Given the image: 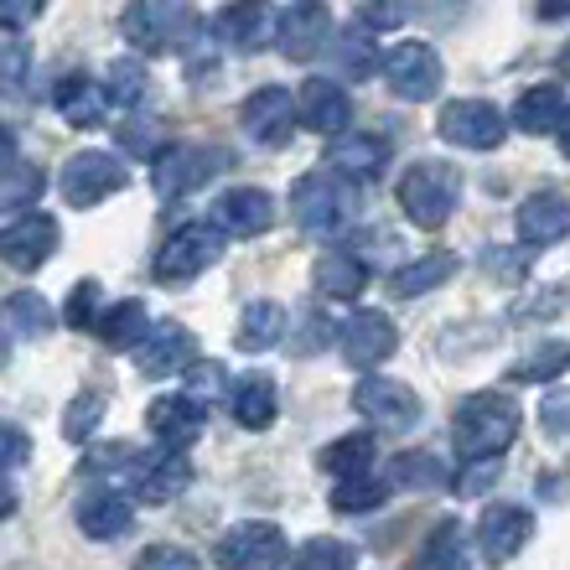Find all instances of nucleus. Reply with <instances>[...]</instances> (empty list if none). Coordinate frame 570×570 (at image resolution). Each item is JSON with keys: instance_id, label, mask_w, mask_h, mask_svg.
I'll use <instances>...</instances> for the list:
<instances>
[{"instance_id": "23", "label": "nucleus", "mask_w": 570, "mask_h": 570, "mask_svg": "<svg viewBox=\"0 0 570 570\" xmlns=\"http://www.w3.org/2000/svg\"><path fill=\"white\" fill-rule=\"evenodd\" d=\"M52 105H58V115L73 125V130H94V125H105L115 99H109V89L94 83L89 73H62L58 89H52Z\"/></svg>"}, {"instance_id": "49", "label": "nucleus", "mask_w": 570, "mask_h": 570, "mask_svg": "<svg viewBox=\"0 0 570 570\" xmlns=\"http://www.w3.org/2000/svg\"><path fill=\"white\" fill-rule=\"evenodd\" d=\"M540 425H544V435H570V390H550L540 400Z\"/></svg>"}, {"instance_id": "35", "label": "nucleus", "mask_w": 570, "mask_h": 570, "mask_svg": "<svg viewBox=\"0 0 570 570\" xmlns=\"http://www.w3.org/2000/svg\"><path fill=\"white\" fill-rule=\"evenodd\" d=\"M390 482L394 488H415V493H435V488L451 482V472L435 451H400L390 462Z\"/></svg>"}, {"instance_id": "3", "label": "nucleus", "mask_w": 570, "mask_h": 570, "mask_svg": "<svg viewBox=\"0 0 570 570\" xmlns=\"http://www.w3.org/2000/svg\"><path fill=\"white\" fill-rule=\"evenodd\" d=\"M456 203H462V171L456 166L435 161V156L405 166V177H400V208H405V218L415 228H441L456 213Z\"/></svg>"}, {"instance_id": "59", "label": "nucleus", "mask_w": 570, "mask_h": 570, "mask_svg": "<svg viewBox=\"0 0 570 570\" xmlns=\"http://www.w3.org/2000/svg\"><path fill=\"white\" fill-rule=\"evenodd\" d=\"M560 73H570V47H566V52H560Z\"/></svg>"}, {"instance_id": "17", "label": "nucleus", "mask_w": 570, "mask_h": 570, "mask_svg": "<svg viewBox=\"0 0 570 570\" xmlns=\"http://www.w3.org/2000/svg\"><path fill=\"white\" fill-rule=\"evenodd\" d=\"M136 368L146 379H166V374H193L197 368V343L181 322H156L150 337L136 347Z\"/></svg>"}, {"instance_id": "48", "label": "nucleus", "mask_w": 570, "mask_h": 570, "mask_svg": "<svg viewBox=\"0 0 570 570\" xmlns=\"http://www.w3.org/2000/svg\"><path fill=\"white\" fill-rule=\"evenodd\" d=\"M136 570H203V566H197V556L177 550V544H150V550H140Z\"/></svg>"}, {"instance_id": "20", "label": "nucleus", "mask_w": 570, "mask_h": 570, "mask_svg": "<svg viewBox=\"0 0 570 570\" xmlns=\"http://www.w3.org/2000/svg\"><path fill=\"white\" fill-rule=\"evenodd\" d=\"M322 166H332V171L347 177L353 187H358V181H379L384 177V166H390V140L374 136V130H347V136L332 140V150H327V161Z\"/></svg>"}, {"instance_id": "46", "label": "nucleus", "mask_w": 570, "mask_h": 570, "mask_svg": "<svg viewBox=\"0 0 570 570\" xmlns=\"http://www.w3.org/2000/svg\"><path fill=\"white\" fill-rule=\"evenodd\" d=\"M62 322L68 327H99V281H78L73 285V296H68V306H62Z\"/></svg>"}, {"instance_id": "33", "label": "nucleus", "mask_w": 570, "mask_h": 570, "mask_svg": "<svg viewBox=\"0 0 570 570\" xmlns=\"http://www.w3.org/2000/svg\"><path fill=\"white\" fill-rule=\"evenodd\" d=\"M451 275H456V255H446V249H431V255L400 265V271L390 275V285H394V296L415 301V296H425V291H435V285H446Z\"/></svg>"}, {"instance_id": "13", "label": "nucleus", "mask_w": 570, "mask_h": 570, "mask_svg": "<svg viewBox=\"0 0 570 570\" xmlns=\"http://www.w3.org/2000/svg\"><path fill=\"white\" fill-rule=\"evenodd\" d=\"M337 347H343V358L353 368H379L384 358H394V347H400V332H394L390 312H374V306H363L353 312L337 327Z\"/></svg>"}, {"instance_id": "36", "label": "nucleus", "mask_w": 570, "mask_h": 570, "mask_svg": "<svg viewBox=\"0 0 570 570\" xmlns=\"http://www.w3.org/2000/svg\"><path fill=\"white\" fill-rule=\"evenodd\" d=\"M570 368V343H540V347H529L524 358H513L509 363V379L513 384H550L556 374H566Z\"/></svg>"}, {"instance_id": "11", "label": "nucleus", "mask_w": 570, "mask_h": 570, "mask_svg": "<svg viewBox=\"0 0 570 570\" xmlns=\"http://www.w3.org/2000/svg\"><path fill=\"white\" fill-rule=\"evenodd\" d=\"M509 115L498 105H488V99H456V105L441 109V120H435V130H441V140L446 146H462V150H498L503 146V136H509Z\"/></svg>"}, {"instance_id": "47", "label": "nucleus", "mask_w": 570, "mask_h": 570, "mask_svg": "<svg viewBox=\"0 0 570 570\" xmlns=\"http://www.w3.org/2000/svg\"><path fill=\"white\" fill-rule=\"evenodd\" d=\"M0 83H6V94H21V83H27V42H21V31L0 37Z\"/></svg>"}, {"instance_id": "38", "label": "nucleus", "mask_w": 570, "mask_h": 570, "mask_svg": "<svg viewBox=\"0 0 570 570\" xmlns=\"http://www.w3.org/2000/svg\"><path fill=\"white\" fill-rule=\"evenodd\" d=\"M42 171L37 166H27V161H16V166H6L0 171V208L6 213H16V218H27V208H37L42 203Z\"/></svg>"}, {"instance_id": "15", "label": "nucleus", "mask_w": 570, "mask_h": 570, "mask_svg": "<svg viewBox=\"0 0 570 570\" xmlns=\"http://www.w3.org/2000/svg\"><path fill=\"white\" fill-rule=\"evenodd\" d=\"M534 540V513L519 503H488L478 519V550L488 566H509L524 544Z\"/></svg>"}, {"instance_id": "30", "label": "nucleus", "mask_w": 570, "mask_h": 570, "mask_svg": "<svg viewBox=\"0 0 570 570\" xmlns=\"http://www.w3.org/2000/svg\"><path fill=\"white\" fill-rule=\"evenodd\" d=\"M322 472H332L337 482H358V478H374L379 466V441L368 431L358 435H343V441H332V446H322Z\"/></svg>"}, {"instance_id": "40", "label": "nucleus", "mask_w": 570, "mask_h": 570, "mask_svg": "<svg viewBox=\"0 0 570 570\" xmlns=\"http://www.w3.org/2000/svg\"><path fill=\"white\" fill-rule=\"evenodd\" d=\"M384 498H390V482L384 478L337 482V488H332V509L337 513H374V509H384Z\"/></svg>"}, {"instance_id": "4", "label": "nucleus", "mask_w": 570, "mask_h": 570, "mask_svg": "<svg viewBox=\"0 0 570 570\" xmlns=\"http://www.w3.org/2000/svg\"><path fill=\"white\" fill-rule=\"evenodd\" d=\"M125 37L140 47V52H193L203 42V21H197L187 6H166V0H140L120 16Z\"/></svg>"}, {"instance_id": "44", "label": "nucleus", "mask_w": 570, "mask_h": 570, "mask_svg": "<svg viewBox=\"0 0 570 570\" xmlns=\"http://www.w3.org/2000/svg\"><path fill=\"white\" fill-rule=\"evenodd\" d=\"M99 421H105V394H78L68 405V415H62V435L78 446V441H89L99 431Z\"/></svg>"}, {"instance_id": "41", "label": "nucleus", "mask_w": 570, "mask_h": 570, "mask_svg": "<svg viewBox=\"0 0 570 570\" xmlns=\"http://www.w3.org/2000/svg\"><path fill=\"white\" fill-rule=\"evenodd\" d=\"M358 556H353V544L343 540H306L291 560V570H353Z\"/></svg>"}, {"instance_id": "50", "label": "nucleus", "mask_w": 570, "mask_h": 570, "mask_svg": "<svg viewBox=\"0 0 570 570\" xmlns=\"http://www.w3.org/2000/svg\"><path fill=\"white\" fill-rule=\"evenodd\" d=\"M498 478H503V456H498V462H466V472H456V493L478 498V493H488Z\"/></svg>"}, {"instance_id": "34", "label": "nucleus", "mask_w": 570, "mask_h": 570, "mask_svg": "<svg viewBox=\"0 0 570 570\" xmlns=\"http://www.w3.org/2000/svg\"><path fill=\"white\" fill-rule=\"evenodd\" d=\"M94 332H99V343L115 347V353H120V347H130V353H136V347L150 337L146 306H140V301H120V306H109V312L99 316V327H94Z\"/></svg>"}, {"instance_id": "22", "label": "nucleus", "mask_w": 570, "mask_h": 570, "mask_svg": "<svg viewBox=\"0 0 570 570\" xmlns=\"http://www.w3.org/2000/svg\"><path fill=\"white\" fill-rule=\"evenodd\" d=\"M78 529L89 534V540H120L125 529L136 524V509H130V498L120 493V488H89V493L78 498V509H73Z\"/></svg>"}, {"instance_id": "10", "label": "nucleus", "mask_w": 570, "mask_h": 570, "mask_svg": "<svg viewBox=\"0 0 570 570\" xmlns=\"http://www.w3.org/2000/svg\"><path fill=\"white\" fill-rule=\"evenodd\" d=\"M379 68H384L394 99H405V105H425L441 94V58L431 42H394Z\"/></svg>"}, {"instance_id": "57", "label": "nucleus", "mask_w": 570, "mask_h": 570, "mask_svg": "<svg viewBox=\"0 0 570 570\" xmlns=\"http://www.w3.org/2000/svg\"><path fill=\"white\" fill-rule=\"evenodd\" d=\"M37 11H42V6H0V21H6V31H16V27H27Z\"/></svg>"}, {"instance_id": "37", "label": "nucleus", "mask_w": 570, "mask_h": 570, "mask_svg": "<svg viewBox=\"0 0 570 570\" xmlns=\"http://www.w3.org/2000/svg\"><path fill=\"white\" fill-rule=\"evenodd\" d=\"M140 466H146V451L125 446V441H115V446H99V451H89V456H83V472H89V478L130 482V488H136Z\"/></svg>"}, {"instance_id": "55", "label": "nucleus", "mask_w": 570, "mask_h": 570, "mask_svg": "<svg viewBox=\"0 0 570 570\" xmlns=\"http://www.w3.org/2000/svg\"><path fill=\"white\" fill-rule=\"evenodd\" d=\"M560 306H566V296H529L524 306H519V312L513 316H556Z\"/></svg>"}, {"instance_id": "12", "label": "nucleus", "mask_w": 570, "mask_h": 570, "mask_svg": "<svg viewBox=\"0 0 570 570\" xmlns=\"http://www.w3.org/2000/svg\"><path fill=\"white\" fill-rule=\"evenodd\" d=\"M332 37H337V27H332V11H327V6H316V0L285 6L281 21H275V42H281V52L291 62L322 58V52L332 47Z\"/></svg>"}, {"instance_id": "39", "label": "nucleus", "mask_w": 570, "mask_h": 570, "mask_svg": "<svg viewBox=\"0 0 570 570\" xmlns=\"http://www.w3.org/2000/svg\"><path fill=\"white\" fill-rule=\"evenodd\" d=\"M6 322H11V337H42V332H52V306L42 291H11Z\"/></svg>"}, {"instance_id": "1", "label": "nucleus", "mask_w": 570, "mask_h": 570, "mask_svg": "<svg viewBox=\"0 0 570 570\" xmlns=\"http://www.w3.org/2000/svg\"><path fill=\"white\" fill-rule=\"evenodd\" d=\"M519 415L524 410L513 405L509 394H498V390L466 394L462 405H456V415H451L456 456L462 462H498V451H509L513 435H519Z\"/></svg>"}, {"instance_id": "2", "label": "nucleus", "mask_w": 570, "mask_h": 570, "mask_svg": "<svg viewBox=\"0 0 570 570\" xmlns=\"http://www.w3.org/2000/svg\"><path fill=\"white\" fill-rule=\"evenodd\" d=\"M353 208H358V187L347 177H337L332 166L306 171V177L291 187V218H296L306 234H316V239H332V234L353 218Z\"/></svg>"}, {"instance_id": "7", "label": "nucleus", "mask_w": 570, "mask_h": 570, "mask_svg": "<svg viewBox=\"0 0 570 570\" xmlns=\"http://www.w3.org/2000/svg\"><path fill=\"white\" fill-rule=\"evenodd\" d=\"M130 187V166L109 150H78L62 161V177H58V193L73 203V208H99L105 197L125 193Z\"/></svg>"}, {"instance_id": "21", "label": "nucleus", "mask_w": 570, "mask_h": 570, "mask_svg": "<svg viewBox=\"0 0 570 570\" xmlns=\"http://www.w3.org/2000/svg\"><path fill=\"white\" fill-rule=\"evenodd\" d=\"M513 228H519V244L550 249V244H560L570 234V197L566 193H529L524 203H519Z\"/></svg>"}, {"instance_id": "16", "label": "nucleus", "mask_w": 570, "mask_h": 570, "mask_svg": "<svg viewBox=\"0 0 570 570\" xmlns=\"http://www.w3.org/2000/svg\"><path fill=\"white\" fill-rule=\"evenodd\" d=\"M291 120H301V105L291 99V89H255L239 105V125L244 136L259 140V146H285L291 140Z\"/></svg>"}, {"instance_id": "27", "label": "nucleus", "mask_w": 570, "mask_h": 570, "mask_svg": "<svg viewBox=\"0 0 570 570\" xmlns=\"http://www.w3.org/2000/svg\"><path fill=\"white\" fill-rule=\"evenodd\" d=\"M193 488V462L181 451H161V456H146L136 478V498L140 503H171Z\"/></svg>"}, {"instance_id": "51", "label": "nucleus", "mask_w": 570, "mask_h": 570, "mask_svg": "<svg viewBox=\"0 0 570 570\" xmlns=\"http://www.w3.org/2000/svg\"><path fill=\"white\" fill-rule=\"evenodd\" d=\"M327 343H332V327L316 312H306L301 316V337L291 343V353H316V347H327Z\"/></svg>"}, {"instance_id": "52", "label": "nucleus", "mask_w": 570, "mask_h": 570, "mask_svg": "<svg viewBox=\"0 0 570 570\" xmlns=\"http://www.w3.org/2000/svg\"><path fill=\"white\" fill-rule=\"evenodd\" d=\"M400 21H405V6H363L353 27H363V31H390V27H400Z\"/></svg>"}, {"instance_id": "9", "label": "nucleus", "mask_w": 570, "mask_h": 570, "mask_svg": "<svg viewBox=\"0 0 570 570\" xmlns=\"http://www.w3.org/2000/svg\"><path fill=\"white\" fill-rule=\"evenodd\" d=\"M291 544H285V529L271 519H249V524H234L218 540V570H281Z\"/></svg>"}, {"instance_id": "25", "label": "nucleus", "mask_w": 570, "mask_h": 570, "mask_svg": "<svg viewBox=\"0 0 570 570\" xmlns=\"http://www.w3.org/2000/svg\"><path fill=\"white\" fill-rule=\"evenodd\" d=\"M509 120H513V130H524V136H560V130H566V120H570L566 89H560V83H540V89H524Z\"/></svg>"}, {"instance_id": "58", "label": "nucleus", "mask_w": 570, "mask_h": 570, "mask_svg": "<svg viewBox=\"0 0 570 570\" xmlns=\"http://www.w3.org/2000/svg\"><path fill=\"white\" fill-rule=\"evenodd\" d=\"M560 150L570 156V120H566V130H560Z\"/></svg>"}, {"instance_id": "45", "label": "nucleus", "mask_w": 570, "mask_h": 570, "mask_svg": "<svg viewBox=\"0 0 570 570\" xmlns=\"http://www.w3.org/2000/svg\"><path fill=\"white\" fill-rule=\"evenodd\" d=\"M224 374H228L224 363H197L193 374H187V400H193L197 410H208L213 400L234 394V390H228V379H224Z\"/></svg>"}, {"instance_id": "19", "label": "nucleus", "mask_w": 570, "mask_h": 570, "mask_svg": "<svg viewBox=\"0 0 570 570\" xmlns=\"http://www.w3.org/2000/svg\"><path fill=\"white\" fill-rule=\"evenodd\" d=\"M301 105V125L306 130H316V136H347V120H353V99H347V89L337 83V78H306L296 94Z\"/></svg>"}, {"instance_id": "26", "label": "nucleus", "mask_w": 570, "mask_h": 570, "mask_svg": "<svg viewBox=\"0 0 570 570\" xmlns=\"http://www.w3.org/2000/svg\"><path fill=\"white\" fill-rule=\"evenodd\" d=\"M275 21L281 16H271L265 6H224V11L213 16V37L224 47H234V52H244V58H255L259 47L271 42Z\"/></svg>"}, {"instance_id": "6", "label": "nucleus", "mask_w": 570, "mask_h": 570, "mask_svg": "<svg viewBox=\"0 0 570 570\" xmlns=\"http://www.w3.org/2000/svg\"><path fill=\"white\" fill-rule=\"evenodd\" d=\"M218 255H224V228L208 224V218H197V224H181L177 234H166L150 275L161 285H187L208 271V265H218Z\"/></svg>"}, {"instance_id": "5", "label": "nucleus", "mask_w": 570, "mask_h": 570, "mask_svg": "<svg viewBox=\"0 0 570 570\" xmlns=\"http://www.w3.org/2000/svg\"><path fill=\"white\" fill-rule=\"evenodd\" d=\"M228 166V150L224 146H197V140H177L150 156V187L161 203H177V197L208 187L218 171Z\"/></svg>"}, {"instance_id": "31", "label": "nucleus", "mask_w": 570, "mask_h": 570, "mask_svg": "<svg viewBox=\"0 0 570 570\" xmlns=\"http://www.w3.org/2000/svg\"><path fill=\"white\" fill-rule=\"evenodd\" d=\"M415 570H472V540L456 519H441V524L425 534Z\"/></svg>"}, {"instance_id": "14", "label": "nucleus", "mask_w": 570, "mask_h": 570, "mask_svg": "<svg viewBox=\"0 0 570 570\" xmlns=\"http://www.w3.org/2000/svg\"><path fill=\"white\" fill-rule=\"evenodd\" d=\"M52 255H58V218L52 213H27V218H11L0 228V259L11 271H42Z\"/></svg>"}, {"instance_id": "43", "label": "nucleus", "mask_w": 570, "mask_h": 570, "mask_svg": "<svg viewBox=\"0 0 570 570\" xmlns=\"http://www.w3.org/2000/svg\"><path fill=\"white\" fill-rule=\"evenodd\" d=\"M109 99L120 109H136L140 99H146V62L140 58H115L109 62Z\"/></svg>"}, {"instance_id": "53", "label": "nucleus", "mask_w": 570, "mask_h": 570, "mask_svg": "<svg viewBox=\"0 0 570 570\" xmlns=\"http://www.w3.org/2000/svg\"><path fill=\"white\" fill-rule=\"evenodd\" d=\"M482 271H488V275H498V281H519V275H524V259H513V255H503V249H498V244H493V249H482Z\"/></svg>"}, {"instance_id": "24", "label": "nucleus", "mask_w": 570, "mask_h": 570, "mask_svg": "<svg viewBox=\"0 0 570 570\" xmlns=\"http://www.w3.org/2000/svg\"><path fill=\"white\" fill-rule=\"evenodd\" d=\"M146 425L166 451H187L197 435H203V410H197L187 394H161V400H150Z\"/></svg>"}, {"instance_id": "56", "label": "nucleus", "mask_w": 570, "mask_h": 570, "mask_svg": "<svg viewBox=\"0 0 570 570\" xmlns=\"http://www.w3.org/2000/svg\"><path fill=\"white\" fill-rule=\"evenodd\" d=\"M21 462H27V435L16 431H6V466H11V472H21Z\"/></svg>"}, {"instance_id": "8", "label": "nucleus", "mask_w": 570, "mask_h": 570, "mask_svg": "<svg viewBox=\"0 0 570 570\" xmlns=\"http://www.w3.org/2000/svg\"><path fill=\"white\" fill-rule=\"evenodd\" d=\"M353 410L374 431H415L421 425V394L400 384V379H384V374H363L358 390H353Z\"/></svg>"}, {"instance_id": "29", "label": "nucleus", "mask_w": 570, "mask_h": 570, "mask_svg": "<svg viewBox=\"0 0 570 570\" xmlns=\"http://www.w3.org/2000/svg\"><path fill=\"white\" fill-rule=\"evenodd\" d=\"M228 410L244 431H271L275 415H281V400H275V379L271 374H244L228 394Z\"/></svg>"}, {"instance_id": "28", "label": "nucleus", "mask_w": 570, "mask_h": 570, "mask_svg": "<svg viewBox=\"0 0 570 570\" xmlns=\"http://www.w3.org/2000/svg\"><path fill=\"white\" fill-rule=\"evenodd\" d=\"M316 296H327V301H358L363 296V285H368V265H363L353 249H327V255L316 259Z\"/></svg>"}, {"instance_id": "42", "label": "nucleus", "mask_w": 570, "mask_h": 570, "mask_svg": "<svg viewBox=\"0 0 570 570\" xmlns=\"http://www.w3.org/2000/svg\"><path fill=\"white\" fill-rule=\"evenodd\" d=\"M332 62H337V78H363V73H374V42L363 37V27L343 31V37L332 42Z\"/></svg>"}, {"instance_id": "18", "label": "nucleus", "mask_w": 570, "mask_h": 570, "mask_svg": "<svg viewBox=\"0 0 570 570\" xmlns=\"http://www.w3.org/2000/svg\"><path fill=\"white\" fill-rule=\"evenodd\" d=\"M281 208H275V197L265 187H228L218 203H213V224L224 228V234H239V239H259V234H271Z\"/></svg>"}, {"instance_id": "54", "label": "nucleus", "mask_w": 570, "mask_h": 570, "mask_svg": "<svg viewBox=\"0 0 570 570\" xmlns=\"http://www.w3.org/2000/svg\"><path fill=\"white\" fill-rule=\"evenodd\" d=\"M156 120H130V125H120V146L125 150H136V156H146L150 146H156V130H150Z\"/></svg>"}, {"instance_id": "32", "label": "nucleus", "mask_w": 570, "mask_h": 570, "mask_svg": "<svg viewBox=\"0 0 570 570\" xmlns=\"http://www.w3.org/2000/svg\"><path fill=\"white\" fill-rule=\"evenodd\" d=\"M285 327H291V322H285V306H281V301H255V306L239 316L234 347H239V353H271V347H281Z\"/></svg>"}]
</instances>
